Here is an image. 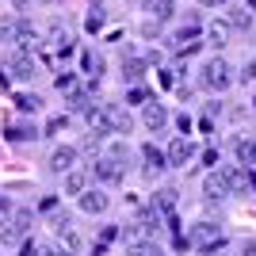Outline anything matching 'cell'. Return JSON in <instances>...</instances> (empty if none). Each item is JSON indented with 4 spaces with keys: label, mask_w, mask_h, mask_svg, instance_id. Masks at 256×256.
Returning a JSON list of instances; mask_svg holds the SVG:
<instances>
[{
    "label": "cell",
    "mask_w": 256,
    "mask_h": 256,
    "mask_svg": "<svg viewBox=\"0 0 256 256\" xmlns=\"http://www.w3.org/2000/svg\"><path fill=\"white\" fill-rule=\"evenodd\" d=\"M230 80H234V73H230V62H226V58L206 62V69H203V84H206V88L222 92V88H230Z\"/></svg>",
    "instance_id": "cell-1"
},
{
    "label": "cell",
    "mask_w": 256,
    "mask_h": 256,
    "mask_svg": "<svg viewBox=\"0 0 256 256\" xmlns=\"http://www.w3.org/2000/svg\"><path fill=\"white\" fill-rule=\"evenodd\" d=\"M122 168H126V164H122L118 157L104 153V157H96V164H92V176L104 180V184H118V180H122Z\"/></svg>",
    "instance_id": "cell-2"
},
{
    "label": "cell",
    "mask_w": 256,
    "mask_h": 256,
    "mask_svg": "<svg viewBox=\"0 0 256 256\" xmlns=\"http://www.w3.org/2000/svg\"><path fill=\"white\" fill-rule=\"evenodd\" d=\"M100 111H104L111 134H126V130H130V115H126V107H122V104H104Z\"/></svg>",
    "instance_id": "cell-3"
},
{
    "label": "cell",
    "mask_w": 256,
    "mask_h": 256,
    "mask_svg": "<svg viewBox=\"0 0 256 256\" xmlns=\"http://www.w3.org/2000/svg\"><path fill=\"white\" fill-rule=\"evenodd\" d=\"M226 180H230V192H252L256 188V172L248 168V164H241V168H222Z\"/></svg>",
    "instance_id": "cell-4"
},
{
    "label": "cell",
    "mask_w": 256,
    "mask_h": 256,
    "mask_svg": "<svg viewBox=\"0 0 256 256\" xmlns=\"http://www.w3.org/2000/svg\"><path fill=\"white\" fill-rule=\"evenodd\" d=\"M203 195L210 199V203H214V199L222 203L226 195H234V192H230V180H226V172H210V176H206V180H203Z\"/></svg>",
    "instance_id": "cell-5"
},
{
    "label": "cell",
    "mask_w": 256,
    "mask_h": 256,
    "mask_svg": "<svg viewBox=\"0 0 256 256\" xmlns=\"http://www.w3.org/2000/svg\"><path fill=\"white\" fill-rule=\"evenodd\" d=\"M164 153H168V164H172V168H184V164H188V160L195 157V146H192L188 138H176V142H172V146H168Z\"/></svg>",
    "instance_id": "cell-6"
},
{
    "label": "cell",
    "mask_w": 256,
    "mask_h": 256,
    "mask_svg": "<svg viewBox=\"0 0 256 256\" xmlns=\"http://www.w3.org/2000/svg\"><path fill=\"white\" fill-rule=\"evenodd\" d=\"M73 164H76V150H73V146H58V150L50 153V168L62 172V176H65V172H73Z\"/></svg>",
    "instance_id": "cell-7"
},
{
    "label": "cell",
    "mask_w": 256,
    "mask_h": 256,
    "mask_svg": "<svg viewBox=\"0 0 256 256\" xmlns=\"http://www.w3.org/2000/svg\"><path fill=\"white\" fill-rule=\"evenodd\" d=\"M142 122H146V130L157 134V130H164V122H168V111H164L160 104H150V107H146V115H142Z\"/></svg>",
    "instance_id": "cell-8"
},
{
    "label": "cell",
    "mask_w": 256,
    "mask_h": 256,
    "mask_svg": "<svg viewBox=\"0 0 256 256\" xmlns=\"http://www.w3.org/2000/svg\"><path fill=\"white\" fill-rule=\"evenodd\" d=\"M122 241H126V245L134 248V245H146V241H153V234H150V230H146V226L138 222V218H134V222H130L126 230H122Z\"/></svg>",
    "instance_id": "cell-9"
},
{
    "label": "cell",
    "mask_w": 256,
    "mask_h": 256,
    "mask_svg": "<svg viewBox=\"0 0 256 256\" xmlns=\"http://www.w3.org/2000/svg\"><path fill=\"white\" fill-rule=\"evenodd\" d=\"M80 210L84 214H104L107 210V195L104 192H84L80 195Z\"/></svg>",
    "instance_id": "cell-10"
},
{
    "label": "cell",
    "mask_w": 256,
    "mask_h": 256,
    "mask_svg": "<svg viewBox=\"0 0 256 256\" xmlns=\"http://www.w3.org/2000/svg\"><path fill=\"white\" fill-rule=\"evenodd\" d=\"M84 184H88V172L84 168L65 172V192H69V195H84Z\"/></svg>",
    "instance_id": "cell-11"
},
{
    "label": "cell",
    "mask_w": 256,
    "mask_h": 256,
    "mask_svg": "<svg viewBox=\"0 0 256 256\" xmlns=\"http://www.w3.org/2000/svg\"><path fill=\"white\" fill-rule=\"evenodd\" d=\"M16 46H20V50H31V46H38V34H34L31 23H23V20H20V27H16Z\"/></svg>",
    "instance_id": "cell-12"
},
{
    "label": "cell",
    "mask_w": 256,
    "mask_h": 256,
    "mask_svg": "<svg viewBox=\"0 0 256 256\" xmlns=\"http://www.w3.org/2000/svg\"><path fill=\"white\" fill-rule=\"evenodd\" d=\"M146 4V12H150L153 20H168L172 8H176V0H142Z\"/></svg>",
    "instance_id": "cell-13"
},
{
    "label": "cell",
    "mask_w": 256,
    "mask_h": 256,
    "mask_svg": "<svg viewBox=\"0 0 256 256\" xmlns=\"http://www.w3.org/2000/svg\"><path fill=\"white\" fill-rule=\"evenodd\" d=\"M234 150H237V160L256 164V138H237V142H234Z\"/></svg>",
    "instance_id": "cell-14"
},
{
    "label": "cell",
    "mask_w": 256,
    "mask_h": 256,
    "mask_svg": "<svg viewBox=\"0 0 256 256\" xmlns=\"http://www.w3.org/2000/svg\"><path fill=\"white\" fill-rule=\"evenodd\" d=\"M153 206H160V214H164V218H172V210H176V188L157 192V203H153Z\"/></svg>",
    "instance_id": "cell-15"
},
{
    "label": "cell",
    "mask_w": 256,
    "mask_h": 256,
    "mask_svg": "<svg viewBox=\"0 0 256 256\" xmlns=\"http://www.w3.org/2000/svg\"><path fill=\"white\" fill-rule=\"evenodd\" d=\"M31 218H34V214L27 210V206H23V210H16V214H12V234H16V237H23L27 230H31Z\"/></svg>",
    "instance_id": "cell-16"
},
{
    "label": "cell",
    "mask_w": 256,
    "mask_h": 256,
    "mask_svg": "<svg viewBox=\"0 0 256 256\" xmlns=\"http://www.w3.org/2000/svg\"><path fill=\"white\" fill-rule=\"evenodd\" d=\"M142 153H146V160H150V172H160L164 164H168V153H160L157 146H153V142H150V146H146Z\"/></svg>",
    "instance_id": "cell-17"
},
{
    "label": "cell",
    "mask_w": 256,
    "mask_h": 256,
    "mask_svg": "<svg viewBox=\"0 0 256 256\" xmlns=\"http://www.w3.org/2000/svg\"><path fill=\"white\" fill-rule=\"evenodd\" d=\"M12 76H16V80H31L34 76V62L31 58H16V62H12Z\"/></svg>",
    "instance_id": "cell-18"
},
{
    "label": "cell",
    "mask_w": 256,
    "mask_h": 256,
    "mask_svg": "<svg viewBox=\"0 0 256 256\" xmlns=\"http://www.w3.org/2000/svg\"><path fill=\"white\" fill-rule=\"evenodd\" d=\"M138 222L146 226L150 234H157V230H160V210H157V206H146V210L138 214Z\"/></svg>",
    "instance_id": "cell-19"
},
{
    "label": "cell",
    "mask_w": 256,
    "mask_h": 256,
    "mask_svg": "<svg viewBox=\"0 0 256 256\" xmlns=\"http://www.w3.org/2000/svg\"><path fill=\"white\" fill-rule=\"evenodd\" d=\"M142 73H146V62H138V58H126V62H122V76H126V80H142Z\"/></svg>",
    "instance_id": "cell-20"
},
{
    "label": "cell",
    "mask_w": 256,
    "mask_h": 256,
    "mask_svg": "<svg viewBox=\"0 0 256 256\" xmlns=\"http://www.w3.org/2000/svg\"><path fill=\"white\" fill-rule=\"evenodd\" d=\"M54 84H58V92H65V96H76V92H80V84H76V76H73V73H62Z\"/></svg>",
    "instance_id": "cell-21"
},
{
    "label": "cell",
    "mask_w": 256,
    "mask_h": 256,
    "mask_svg": "<svg viewBox=\"0 0 256 256\" xmlns=\"http://www.w3.org/2000/svg\"><path fill=\"white\" fill-rule=\"evenodd\" d=\"M23 256H65V252H62V248H54V245H27Z\"/></svg>",
    "instance_id": "cell-22"
},
{
    "label": "cell",
    "mask_w": 256,
    "mask_h": 256,
    "mask_svg": "<svg viewBox=\"0 0 256 256\" xmlns=\"http://www.w3.org/2000/svg\"><path fill=\"white\" fill-rule=\"evenodd\" d=\"M80 65H84V73H92V76L104 73V62H100L96 54H84V58H80Z\"/></svg>",
    "instance_id": "cell-23"
},
{
    "label": "cell",
    "mask_w": 256,
    "mask_h": 256,
    "mask_svg": "<svg viewBox=\"0 0 256 256\" xmlns=\"http://www.w3.org/2000/svg\"><path fill=\"white\" fill-rule=\"evenodd\" d=\"M16 104H20V111H38V107H42V100H38V96H27V92H20V96H16Z\"/></svg>",
    "instance_id": "cell-24"
},
{
    "label": "cell",
    "mask_w": 256,
    "mask_h": 256,
    "mask_svg": "<svg viewBox=\"0 0 256 256\" xmlns=\"http://www.w3.org/2000/svg\"><path fill=\"white\" fill-rule=\"evenodd\" d=\"M130 256H160V248L153 245V241H146V245H134V248H130Z\"/></svg>",
    "instance_id": "cell-25"
},
{
    "label": "cell",
    "mask_w": 256,
    "mask_h": 256,
    "mask_svg": "<svg viewBox=\"0 0 256 256\" xmlns=\"http://www.w3.org/2000/svg\"><path fill=\"white\" fill-rule=\"evenodd\" d=\"M226 34H230V27H226V23H214V27H210V42H214V46H222V42H226Z\"/></svg>",
    "instance_id": "cell-26"
},
{
    "label": "cell",
    "mask_w": 256,
    "mask_h": 256,
    "mask_svg": "<svg viewBox=\"0 0 256 256\" xmlns=\"http://www.w3.org/2000/svg\"><path fill=\"white\" fill-rule=\"evenodd\" d=\"M100 27H104V8H100V4H96V12H92V16H88V31L96 34Z\"/></svg>",
    "instance_id": "cell-27"
},
{
    "label": "cell",
    "mask_w": 256,
    "mask_h": 256,
    "mask_svg": "<svg viewBox=\"0 0 256 256\" xmlns=\"http://www.w3.org/2000/svg\"><path fill=\"white\" fill-rule=\"evenodd\" d=\"M230 27H248V12L234 8V12H230Z\"/></svg>",
    "instance_id": "cell-28"
},
{
    "label": "cell",
    "mask_w": 256,
    "mask_h": 256,
    "mask_svg": "<svg viewBox=\"0 0 256 256\" xmlns=\"http://www.w3.org/2000/svg\"><path fill=\"white\" fill-rule=\"evenodd\" d=\"M126 104H150V92H146V88H130Z\"/></svg>",
    "instance_id": "cell-29"
},
{
    "label": "cell",
    "mask_w": 256,
    "mask_h": 256,
    "mask_svg": "<svg viewBox=\"0 0 256 256\" xmlns=\"http://www.w3.org/2000/svg\"><path fill=\"white\" fill-rule=\"evenodd\" d=\"M62 241H65V248H73V252H80V237H76L73 230H65V237H62Z\"/></svg>",
    "instance_id": "cell-30"
},
{
    "label": "cell",
    "mask_w": 256,
    "mask_h": 256,
    "mask_svg": "<svg viewBox=\"0 0 256 256\" xmlns=\"http://www.w3.org/2000/svg\"><path fill=\"white\" fill-rule=\"evenodd\" d=\"M241 80H256V58H252V62H245V69H241Z\"/></svg>",
    "instance_id": "cell-31"
},
{
    "label": "cell",
    "mask_w": 256,
    "mask_h": 256,
    "mask_svg": "<svg viewBox=\"0 0 256 256\" xmlns=\"http://www.w3.org/2000/svg\"><path fill=\"white\" fill-rule=\"evenodd\" d=\"M8 138L23 142V138H31V130H27V126H12V130H8Z\"/></svg>",
    "instance_id": "cell-32"
},
{
    "label": "cell",
    "mask_w": 256,
    "mask_h": 256,
    "mask_svg": "<svg viewBox=\"0 0 256 256\" xmlns=\"http://www.w3.org/2000/svg\"><path fill=\"white\" fill-rule=\"evenodd\" d=\"M62 126H65V118H50V126H46V134H58Z\"/></svg>",
    "instance_id": "cell-33"
},
{
    "label": "cell",
    "mask_w": 256,
    "mask_h": 256,
    "mask_svg": "<svg viewBox=\"0 0 256 256\" xmlns=\"http://www.w3.org/2000/svg\"><path fill=\"white\" fill-rule=\"evenodd\" d=\"M241 256H256V241H248V245L241 248Z\"/></svg>",
    "instance_id": "cell-34"
},
{
    "label": "cell",
    "mask_w": 256,
    "mask_h": 256,
    "mask_svg": "<svg viewBox=\"0 0 256 256\" xmlns=\"http://www.w3.org/2000/svg\"><path fill=\"white\" fill-rule=\"evenodd\" d=\"M203 4H206V8H222L226 0H203Z\"/></svg>",
    "instance_id": "cell-35"
},
{
    "label": "cell",
    "mask_w": 256,
    "mask_h": 256,
    "mask_svg": "<svg viewBox=\"0 0 256 256\" xmlns=\"http://www.w3.org/2000/svg\"><path fill=\"white\" fill-rule=\"evenodd\" d=\"M27 4H31V0H16V8H27Z\"/></svg>",
    "instance_id": "cell-36"
},
{
    "label": "cell",
    "mask_w": 256,
    "mask_h": 256,
    "mask_svg": "<svg viewBox=\"0 0 256 256\" xmlns=\"http://www.w3.org/2000/svg\"><path fill=\"white\" fill-rule=\"evenodd\" d=\"M4 210H8V199H0V214H4Z\"/></svg>",
    "instance_id": "cell-37"
},
{
    "label": "cell",
    "mask_w": 256,
    "mask_h": 256,
    "mask_svg": "<svg viewBox=\"0 0 256 256\" xmlns=\"http://www.w3.org/2000/svg\"><path fill=\"white\" fill-rule=\"evenodd\" d=\"M252 104H256V100H252Z\"/></svg>",
    "instance_id": "cell-38"
}]
</instances>
